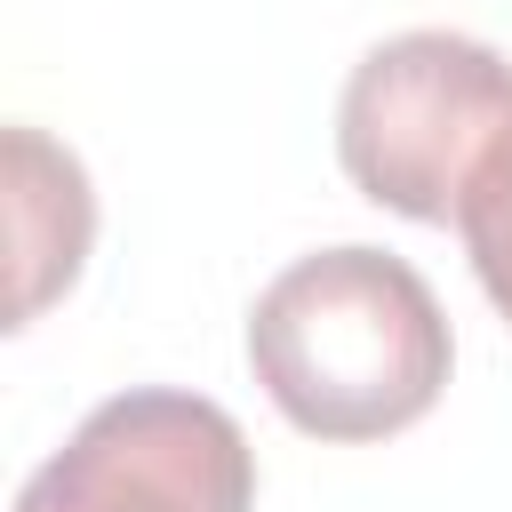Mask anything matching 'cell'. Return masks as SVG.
Wrapping results in <instances>:
<instances>
[{
	"label": "cell",
	"instance_id": "cell-5",
	"mask_svg": "<svg viewBox=\"0 0 512 512\" xmlns=\"http://www.w3.org/2000/svg\"><path fill=\"white\" fill-rule=\"evenodd\" d=\"M456 232H464V248H472V272H480L488 304L512 320V136H504V152L472 176V192H464V208H456Z\"/></svg>",
	"mask_w": 512,
	"mask_h": 512
},
{
	"label": "cell",
	"instance_id": "cell-2",
	"mask_svg": "<svg viewBox=\"0 0 512 512\" xmlns=\"http://www.w3.org/2000/svg\"><path fill=\"white\" fill-rule=\"evenodd\" d=\"M512 136V64L472 32H392L376 40L336 104L344 176L416 224H456L472 176Z\"/></svg>",
	"mask_w": 512,
	"mask_h": 512
},
{
	"label": "cell",
	"instance_id": "cell-4",
	"mask_svg": "<svg viewBox=\"0 0 512 512\" xmlns=\"http://www.w3.org/2000/svg\"><path fill=\"white\" fill-rule=\"evenodd\" d=\"M8 176H16V320H32L56 288H72L88 256V176L72 152H56L40 128L8 136Z\"/></svg>",
	"mask_w": 512,
	"mask_h": 512
},
{
	"label": "cell",
	"instance_id": "cell-1",
	"mask_svg": "<svg viewBox=\"0 0 512 512\" xmlns=\"http://www.w3.org/2000/svg\"><path fill=\"white\" fill-rule=\"evenodd\" d=\"M448 312L384 248L296 256L248 312V368L312 440H392L448 384Z\"/></svg>",
	"mask_w": 512,
	"mask_h": 512
},
{
	"label": "cell",
	"instance_id": "cell-3",
	"mask_svg": "<svg viewBox=\"0 0 512 512\" xmlns=\"http://www.w3.org/2000/svg\"><path fill=\"white\" fill-rule=\"evenodd\" d=\"M16 512H256V448L200 392H120L16 488Z\"/></svg>",
	"mask_w": 512,
	"mask_h": 512
}]
</instances>
